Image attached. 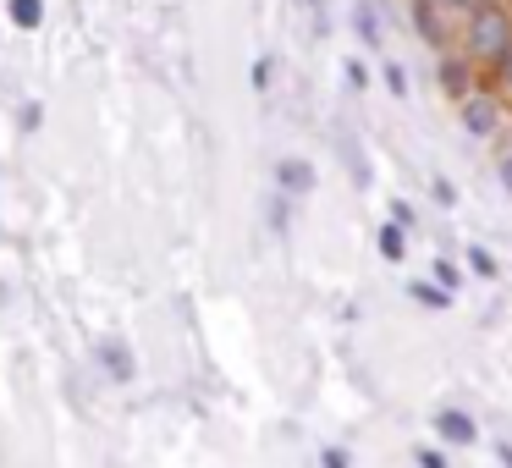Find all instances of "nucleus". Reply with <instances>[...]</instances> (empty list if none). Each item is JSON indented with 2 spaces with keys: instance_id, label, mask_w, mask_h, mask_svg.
Masks as SVG:
<instances>
[{
  "instance_id": "nucleus-7",
  "label": "nucleus",
  "mask_w": 512,
  "mask_h": 468,
  "mask_svg": "<svg viewBox=\"0 0 512 468\" xmlns=\"http://www.w3.org/2000/svg\"><path fill=\"white\" fill-rule=\"evenodd\" d=\"M413 28H419L424 45H435V50L446 45V17H441V6H435V0H413Z\"/></svg>"
},
{
  "instance_id": "nucleus-23",
  "label": "nucleus",
  "mask_w": 512,
  "mask_h": 468,
  "mask_svg": "<svg viewBox=\"0 0 512 468\" xmlns=\"http://www.w3.org/2000/svg\"><path fill=\"white\" fill-rule=\"evenodd\" d=\"M435 6H441V12H463V17H468V12L479 6V0H435Z\"/></svg>"
},
{
  "instance_id": "nucleus-11",
  "label": "nucleus",
  "mask_w": 512,
  "mask_h": 468,
  "mask_svg": "<svg viewBox=\"0 0 512 468\" xmlns=\"http://www.w3.org/2000/svg\"><path fill=\"white\" fill-rule=\"evenodd\" d=\"M353 28H358V39H364L369 50H380V17H375V6L353 0Z\"/></svg>"
},
{
  "instance_id": "nucleus-10",
  "label": "nucleus",
  "mask_w": 512,
  "mask_h": 468,
  "mask_svg": "<svg viewBox=\"0 0 512 468\" xmlns=\"http://www.w3.org/2000/svg\"><path fill=\"white\" fill-rule=\"evenodd\" d=\"M408 298L419 303V309H435V314L452 309V292H441L435 281H408Z\"/></svg>"
},
{
  "instance_id": "nucleus-8",
  "label": "nucleus",
  "mask_w": 512,
  "mask_h": 468,
  "mask_svg": "<svg viewBox=\"0 0 512 468\" xmlns=\"http://www.w3.org/2000/svg\"><path fill=\"white\" fill-rule=\"evenodd\" d=\"M6 17H12L17 34H39L45 28V0H6Z\"/></svg>"
},
{
  "instance_id": "nucleus-26",
  "label": "nucleus",
  "mask_w": 512,
  "mask_h": 468,
  "mask_svg": "<svg viewBox=\"0 0 512 468\" xmlns=\"http://www.w3.org/2000/svg\"><path fill=\"white\" fill-rule=\"evenodd\" d=\"M309 6H314V12H320V6H325V0H309Z\"/></svg>"
},
{
  "instance_id": "nucleus-24",
  "label": "nucleus",
  "mask_w": 512,
  "mask_h": 468,
  "mask_svg": "<svg viewBox=\"0 0 512 468\" xmlns=\"http://www.w3.org/2000/svg\"><path fill=\"white\" fill-rule=\"evenodd\" d=\"M496 177H501V188L512 193V155H501V166H496Z\"/></svg>"
},
{
  "instance_id": "nucleus-18",
  "label": "nucleus",
  "mask_w": 512,
  "mask_h": 468,
  "mask_svg": "<svg viewBox=\"0 0 512 468\" xmlns=\"http://www.w3.org/2000/svg\"><path fill=\"white\" fill-rule=\"evenodd\" d=\"M391 226H402V232H413V204H402V199H391Z\"/></svg>"
},
{
  "instance_id": "nucleus-1",
  "label": "nucleus",
  "mask_w": 512,
  "mask_h": 468,
  "mask_svg": "<svg viewBox=\"0 0 512 468\" xmlns=\"http://www.w3.org/2000/svg\"><path fill=\"white\" fill-rule=\"evenodd\" d=\"M512 50V12L501 0H479L474 12L463 17V56L474 61V72H496Z\"/></svg>"
},
{
  "instance_id": "nucleus-2",
  "label": "nucleus",
  "mask_w": 512,
  "mask_h": 468,
  "mask_svg": "<svg viewBox=\"0 0 512 468\" xmlns=\"http://www.w3.org/2000/svg\"><path fill=\"white\" fill-rule=\"evenodd\" d=\"M435 83H441L446 100H468V94H474V61L441 50V56H435Z\"/></svg>"
},
{
  "instance_id": "nucleus-21",
  "label": "nucleus",
  "mask_w": 512,
  "mask_h": 468,
  "mask_svg": "<svg viewBox=\"0 0 512 468\" xmlns=\"http://www.w3.org/2000/svg\"><path fill=\"white\" fill-rule=\"evenodd\" d=\"M490 78H496V89H501V94H507V100H512V50H507V61H501V67L490 72Z\"/></svg>"
},
{
  "instance_id": "nucleus-12",
  "label": "nucleus",
  "mask_w": 512,
  "mask_h": 468,
  "mask_svg": "<svg viewBox=\"0 0 512 468\" xmlns=\"http://www.w3.org/2000/svg\"><path fill=\"white\" fill-rule=\"evenodd\" d=\"M463 265H468V276H479V281H496V276H501L496 254H490L485 243H474V248H468V254H463Z\"/></svg>"
},
{
  "instance_id": "nucleus-13",
  "label": "nucleus",
  "mask_w": 512,
  "mask_h": 468,
  "mask_svg": "<svg viewBox=\"0 0 512 468\" xmlns=\"http://www.w3.org/2000/svg\"><path fill=\"white\" fill-rule=\"evenodd\" d=\"M430 281H435L441 292H452V298H457V287H463V270H457L452 259H435V265H430Z\"/></svg>"
},
{
  "instance_id": "nucleus-5",
  "label": "nucleus",
  "mask_w": 512,
  "mask_h": 468,
  "mask_svg": "<svg viewBox=\"0 0 512 468\" xmlns=\"http://www.w3.org/2000/svg\"><path fill=\"white\" fill-rule=\"evenodd\" d=\"M276 193L281 199H309L314 193V166L309 160H298V155L276 160Z\"/></svg>"
},
{
  "instance_id": "nucleus-20",
  "label": "nucleus",
  "mask_w": 512,
  "mask_h": 468,
  "mask_svg": "<svg viewBox=\"0 0 512 468\" xmlns=\"http://www.w3.org/2000/svg\"><path fill=\"white\" fill-rule=\"evenodd\" d=\"M320 468H353V457H347L342 446H325V452H320Z\"/></svg>"
},
{
  "instance_id": "nucleus-4",
  "label": "nucleus",
  "mask_w": 512,
  "mask_h": 468,
  "mask_svg": "<svg viewBox=\"0 0 512 468\" xmlns=\"http://www.w3.org/2000/svg\"><path fill=\"white\" fill-rule=\"evenodd\" d=\"M430 424L446 446H479V424H474V413H463V408H435Z\"/></svg>"
},
{
  "instance_id": "nucleus-25",
  "label": "nucleus",
  "mask_w": 512,
  "mask_h": 468,
  "mask_svg": "<svg viewBox=\"0 0 512 468\" xmlns=\"http://www.w3.org/2000/svg\"><path fill=\"white\" fill-rule=\"evenodd\" d=\"M496 463H501V468H512V441H496Z\"/></svg>"
},
{
  "instance_id": "nucleus-9",
  "label": "nucleus",
  "mask_w": 512,
  "mask_h": 468,
  "mask_svg": "<svg viewBox=\"0 0 512 468\" xmlns=\"http://www.w3.org/2000/svg\"><path fill=\"white\" fill-rule=\"evenodd\" d=\"M375 248H380V259H386V265H402V259H408V232H402V226H391V221H380Z\"/></svg>"
},
{
  "instance_id": "nucleus-17",
  "label": "nucleus",
  "mask_w": 512,
  "mask_h": 468,
  "mask_svg": "<svg viewBox=\"0 0 512 468\" xmlns=\"http://www.w3.org/2000/svg\"><path fill=\"white\" fill-rule=\"evenodd\" d=\"M413 463H419V468H452L441 446H419V452H413Z\"/></svg>"
},
{
  "instance_id": "nucleus-14",
  "label": "nucleus",
  "mask_w": 512,
  "mask_h": 468,
  "mask_svg": "<svg viewBox=\"0 0 512 468\" xmlns=\"http://www.w3.org/2000/svg\"><path fill=\"white\" fill-rule=\"evenodd\" d=\"M270 78H276V67H270V56H259L254 67H248V83H254V94H270Z\"/></svg>"
},
{
  "instance_id": "nucleus-19",
  "label": "nucleus",
  "mask_w": 512,
  "mask_h": 468,
  "mask_svg": "<svg viewBox=\"0 0 512 468\" xmlns=\"http://www.w3.org/2000/svg\"><path fill=\"white\" fill-rule=\"evenodd\" d=\"M430 193H435V204H441V210H452V204H457V188H452L446 177H435V182H430Z\"/></svg>"
},
{
  "instance_id": "nucleus-16",
  "label": "nucleus",
  "mask_w": 512,
  "mask_h": 468,
  "mask_svg": "<svg viewBox=\"0 0 512 468\" xmlns=\"http://www.w3.org/2000/svg\"><path fill=\"white\" fill-rule=\"evenodd\" d=\"M342 78H347V89H369V67H364V61H353V56H347V67H342Z\"/></svg>"
},
{
  "instance_id": "nucleus-15",
  "label": "nucleus",
  "mask_w": 512,
  "mask_h": 468,
  "mask_svg": "<svg viewBox=\"0 0 512 468\" xmlns=\"http://www.w3.org/2000/svg\"><path fill=\"white\" fill-rule=\"evenodd\" d=\"M380 83H386V89L397 94V100H402V94H408V72H402L397 61H386V67H380Z\"/></svg>"
},
{
  "instance_id": "nucleus-3",
  "label": "nucleus",
  "mask_w": 512,
  "mask_h": 468,
  "mask_svg": "<svg viewBox=\"0 0 512 468\" xmlns=\"http://www.w3.org/2000/svg\"><path fill=\"white\" fill-rule=\"evenodd\" d=\"M457 116H463V127L474 138H490L501 127V105H496V94H485V89H474L468 100H457Z\"/></svg>"
},
{
  "instance_id": "nucleus-22",
  "label": "nucleus",
  "mask_w": 512,
  "mask_h": 468,
  "mask_svg": "<svg viewBox=\"0 0 512 468\" xmlns=\"http://www.w3.org/2000/svg\"><path fill=\"white\" fill-rule=\"evenodd\" d=\"M17 122H23V133H34V127L45 122V111H39V105H23V116H17Z\"/></svg>"
},
{
  "instance_id": "nucleus-6",
  "label": "nucleus",
  "mask_w": 512,
  "mask_h": 468,
  "mask_svg": "<svg viewBox=\"0 0 512 468\" xmlns=\"http://www.w3.org/2000/svg\"><path fill=\"white\" fill-rule=\"evenodd\" d=\"M94 364H100L105 375L116 380V386H127V380H133V369H138V364H133V347L116 342V336H105V342L94 347Z\"/></svg>"
}]
</instances>
